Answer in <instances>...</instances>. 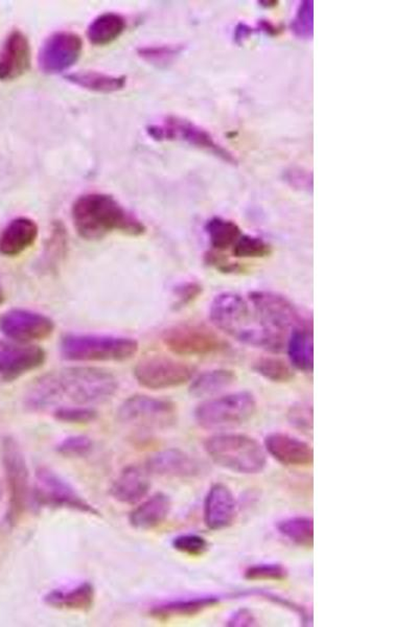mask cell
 I'll use <instances>...</instances> for the list:
<instances>
[{
	"mask_svg": "<svg viewBox=\"0 0 418 627\" xmlns=\"http://www.w3.org/2000/svg\"><path fill=\"white\" fill-rule=\"evenodd\" d=\"M119 390L113 373L98 367L75 366L50 372L36 379L24 396L31 412L55 410L62 406L104 404Z\"/></svg>",
	"mask_w": 418,
	"mask_h": 627,
	"instance_id": "cell-1",
	"label": "cell"
},
{
	"mask_svg": "<svg viewBox=\"0 0 418 627\" xmlns=\"http://www.w3.org/2000/svg\"><path fill=\"white\" fill-rule=\"evenodd\" d=\"M209 317L218 328L244 345L271 353H280L287 345L286 336L262 321L248 297L231 292L218 295L211 302Z\"/></svg>",
	"mask_w": 418,
	"mask_h": 627,
	"instance_id": "cell-2",
	"label": "cell"
},
{
	"mask_svg": "<svg viewBox=\"0 0 418 627\" xmlns=\"http://www.w3.org/2000/svg\"><path fill=\"white\" fill-rule=\"evenodd\" d=\"M72 218L76 234L84 240L98 241L109 235L141 237L146 225L107 193H93L76 200Z\"/></svg>",
	"mask_w": 418,
	"mask_h": 627,
	"instance_id": "cell-3",
	"label": "cell"
},
{
	"mask_svg": "<svg viewBox=\"0 0 418 627\" xmlns=\"http://www.w3.org/2000/svg\"><path fill=\"white\" fill-rule=\"evenodd\" d=\"M204 449L218 467L241 475L262 473L267 452L255 438L239 433H222L207 439Z\"/></svg>",
	"mask_w": 418,
	"mask_h": 627,
	"instance_id": "cell-4",
	"label": "cell"
},
{
	"mask_svg": "<svg viewBox=\"0 0 418 627\" xmlns=\"http://www.w3.org/2000/svg\"><path fill=\"white\" fill-rule=\"evenodd\" d=\"M64 359L74 362H125L138 352V342L123 336L67 334L61 339Z\"/></svg>",
	"mask_w": 418,
	"mask_h": 627,
	"instance_id": "cell-5",
	"label": "cell"
},
{
	"mask_svg": "<svg viewBox=\"0 0 418 627\" xmlns=\"http://www.w3.org/2000/svg\"><path fill=\"white\" fill-rule=\"evenodd\" d=\"M256 410L257 402L253 393L233 392L205 400L197 407L195 419L203 429H229L249 422Z\"/></svg>",
	"mask_w": 418,
	"mask_h": 627,
	"instance_id": "cell-6",
	"label": "cell"
},
{
	"mask_svg": "<svg viewBox=\"0 0 418 627\" xmlns=\"http://www.w3.org/2000/svg\"><path fill=\"white\" fill-rule=\"evenodd\" d=\"M177 417V406L172 400L145 394L128 398L118 411L119 422L138 431L170 429L176 424Z\"/></svg>",
	"mask_w": 418,
	"mask_h": 627,
	"instance_id": "cell-7",
	"label": "cell"
},
{
	"mask_svg": "<svg viewBox=\"0 0 418 627\" xmlns=\"http://www.w3.org/2000/svg\"><path fill=\"white\" fill-rule=\"evenodd\" d=\"M6 487L9 490V508L6 520L14 526L27 512L31 497L30 470L21 445L15 439L4 438L2 448Z\"/></svg>",
	"mask_w": 418,
	"mask_h": 627,
	"instance_id": "cell-8",
	"label": "cell"
},
{
	"mask_svg": "<svg viewBox=\"0 0 418 627\" xmlns=\"http://www.w3.org/2000/svg\"><path fill=\"white\" fill-rule=\"evenodd\" d=\"M31 497L40 507L69 509L100 515L99 510L84 499L72 484L48 467L37 469Z\"/></svg>",
	"mask_w": 418,
	"mask_h": 627,
	"instance_id": "cell-9",
	"label": "cell"
},
{
	"mask_svg": "<svg viewBox=\"0 0 418 627\" xmlns=\"http://www.w3.org/2000/svg\"><path fill=\"white\" fill-rule=\"evenodd\" d=\"M147 133L154 140L183 141L215 155L225 163L237 164L235 155L218 144L209 131L180 116H166L162 124L147 127Z\"/></svg>",
	"mask_w": 418,
	"mask_h": 627,
	"instance_id": "cell-10",
	"label": "cell"
},
{
	"mask_svg": "<svg viewBox=\"0 0 418 627\" xmlns=\"http://www.w3.org/2000/svg\"><path fill=\"white\" fill-rule=\"evenodd\" d=\"M248 300L262 321L287 338L294 329L312 326L310 318L298 307L279 293L253 291L248 294Z\"/></svg>",
	"mask_w": 418,
	"mask_h": 627,
	"instance_id": "cell-11",
	"label": "cell"
},
{
	"mask_svg": "<svg viewBox=\"0 0 418 627\" xmlns=\"http://www.w3.org/2000/svg\"><path fill=\"white\" fill-rule=\"evenodd\" d=\"M163 342L173 354L191 357L221 354L228 348L227 342L220 336L199 323H182L165 329Z\"/></svg>",
	"mask_w": 418,
	"mask_h": 627,
	"instance_id": "cell-12",
	"label": "cell"
},
{
	"mask_svg": "<svg viewBox=\"0 0 418 627\" xmlns=\"http://www.w3.org/2000/svg\"><path fill=\"white\" fill-rule=\"evenodd\" d=\"M195 368L166 357L146 358L134 367V377L140 386L151 390H170L189 383Z\"/></svg>",
	"mask_w": 418,
	"mask_h": 627,
	"instance_id": "cell-13",
	"label": "cell"
},
{
	"mask_svg": "<svg viewBox=\"0 0 418 627\" xmlns=\"http://www.w3.org/2000/svg\"><path fill=\"white\" fill-rule=\"evenodd\" d=\"M56 325L49 316L31 309H13L0 317V332L21 345L41 341L54 334Z\"/></svg>",
	"mask_w": 418,
	"mask_h": 627,
	"instance_id": "cell-14",
	"label": "cell"
},
{
	"mask_svg": "<svg viewBox=\"0 0 418 627\" xmlns=\"http://www.w3.org/2000/svg\"><path fill=\"white\" fill-rule=\"evenodd\" d=\"M83 41L73 31H61L47 38L38 55V64L44 74L56 75L74 67L79 61Z\"/></svg>",
	"mask_w": 418,
	"mask_h": 627,
	"instance_id": "cell-15",
	"label": "cell"
},
{
	"mask_svg": "<svg viewBox=\"0 0 418 627\" xmlns=\"http://www.w3.org/2000/svg\"><path fill=\"white\" fill-rule=\"evenodd\" d=\"M45 361L47 352L40 346L0 340V379L4 382H13L40 370Z\"/></svg>",
	"mask_w": 418,
	"mask_h": 627,
	"instance_id": "cell-16",
	"label": "cell"
},
{
	"mask_svg": "<svg viewBox=\"0 0 418 627\" xmlns=\"http://www.w3.org/2000/svg\"><path fill=\"white\" fill-rule=\"evenodd\" d=\"M146 469L151 476L191 479L202 474L203 465L182 450L165 449L147 458Z\"/></svg>",
	"mask_w": 418,
	"mask_h": 627,
	"instance_id": "cell-17",
	"label": "cell"
},
{
	"mask_svg": "<svg viewBox=\"0 0 418 627\" xmlns=\"http://www.w3.org/2000/svg\"><path fill=\"white\" fill-rule=\"evenodd\" d=\"M31 51L27 35L12 31L0 49V82L19 79L31 68Z\"/></svg>",
	"mask_w": 418,
	"mask_h": 627,
	"instance_id": "cell-18",
	"label": "cell"
},
{
	"mask_svg": "<svg viewBox=\"0 0 418 627\" xmlns=\"http://www.w3.org/2000/svg\"><path fill=\"white\" fill-rule=\"evenodd\" d=\"M265 450L276 461L292 468H308L314 462L310 444L287 433H271L265 438Z\"/></svg>",
	"mask_w": 418,
	"mask_h": 627,
	"instance_id": "cell-19",
	"label": "cell"
},
{
	"mask_svg": "<svg viewBox=\"0 0 418 627\" xmlns=\"http://www.w3.org/2000/svg\"><path fill=\"white\" fill-rule=\"evenodd\" d=\"M236 515V501L233 491L223 483L212 486L204 500L205 525L210 530H222L233 525Z\"/></svg>",
	"mask_w": 418,
	"mask_h": 627,
	"instance_id": "cell-20",
	"label": "cell"
},
{
	"mask_svg": "<svg viewBox=\"0 0 418 627\" xmlns=\"http://www.w3.org/2000/svg\"><path fill=\"white\" fill-rule=\"evenodd\" d=\"M151 488V474L146 467L129 465L120 471L111 488L114 500L127 506L143 501Z\"/></svg>",
	"mask_w": 418,
	"mask_h": 627,
	"instance_id": "cell-21",
	"label": "cell"
},
{
	"mask_svg": "<svg viewBox=\"0 0 418 627\" xmlns=\"http://www.w3.org/2000/svg\"><path fill=\"white\" fill-rule=\"evenodd\" d=\"M40 235V228L34 219L19 217L5 226L0 234V255L16 257L33 246Z\"/></svg>",
	"mask_w": 418,
	"mask_h": 627,
	"instance_id": "cell-22",
	"label": "cell"
},
{
	"mask_svg": "<svg viewBox=\"0 0 418 627\" xmlns=\"http://www.w3.org/2000/svg\"><path fill=\"white\" fill-rule=\"evenodd\" d=\"M95 599V589L89 581L73 587H60L45 595L44 604L59 610L87 612Z\"/></svg>",
	"mask_w": 418,
	"mask_h": 627,
	"instance_id": "cell-23",
	"label": "cell"
},
{
	"mask_svg": "<svg viewBox=\"0 0 418 627\" xmlns=\"http://www.w3.org/2000/svg\"><path fill=\"white\" fill-rule=\"evenodd\" d=\"M172 503L170 497L158 493L147 497L132 510L129 522L138 530H152L159 527L171 513Z\"/></svg>",
	"mask_w": 418,
	"mask_h": 627,
	"instance_id": "cell-24",
	"label": "cell"
},
{
	"mask_svg": "<svg viewBox=\"0 0 418 627\" xmlns=\"http://www.w3.org/2000/svg\"><path fill=\"white\" fill-rule=\"evenodd\" d=\"M221 599L218 595L173 599L154 605L150 613L152 616L159 619L192 616L218 605Z\"/></svg>",
	"mask_w": 418,
	"mask_h": 627,
	"instance_id": "cell-25",
	"label": "cell"
},
{
	"mask_svg": "<svg viewBox=\"0 0 418 627\" xmlns=\"http://www.w3.org/2000/svg\"><path fill=\"white\" fill-rule=\"evenodd\" d=\"M127 29V21L118 13H102L89 24L87 38L95 47H105L123 35Z\"/></svg>",
	"mask_w": 418,
	"mask_h": 627,
	"instance_id": "cell-26",
	"label": "cell"
},
{
	"mask_svg": "<svg viewBox=\"0 0 418 627\" xmlns=\"http://www.w3.org/2000/svg\"><path fill=\"white\" fill-rule=\"evenodd\" d=\"M289 358L296 370L311 372L314 366L312 326L299 327L289 336L287 341Z\"/></svg>",
	"mask_w": 418,
	"mask_h": 627,
	"instance_id": "cell-27",
	"label": "cell"
},
{
	"mask_svg": "<svg viewBox=\"0 0 418 627\" xmlns=\"http://www.w3.org/2000/svg\"><path fill=\"white\" fill-rule=\"evenodd\" d=\"M64 77L76 86L100 94L118 93L127 85L126 76H112L99 71H79Z\"/></svg>",
	"mask_w": 418,
	"mask_h": 627,
	"instance_id": "cell-28",
	"label": "cell"
},
{
	"mask_svg": "<svg viewBox=\"0 0 418 627\" xmlns=\"http://www.w3.org/2000/svg\"><path fill=\"white\" fill-rule=\"evenodd\" d=\"M211 250L224 252L234 247L241 237L242 230L236 222L221 217H214L205 224Z\"/></svg>",
	"mask_w": 418,
	"mask_h": 627,
	"instance_id": "cell-29",
	"label": "cell"
},
{
	"mask_svg": "<svg viewBox=\"0 0 418 627\" xmlns=\"http://www.w3.org/2000/svg\"><path fill=\"white\" fill-rule=\"evenodd\" d=\"M236 380L235 372L225 370V368L203 372L192 381L190 393L195 398L211 397L227 390L236 382Z\"/></svg>",
	"mask_w": 418,
	"mask_h": 627,
	"instance_id": "cell-30",
	"label": "cell"
},
{
	"mask_svg": "<svg viewBox=\"0 0 418 627\" xmlns=\"http://www.w3.org/2000/svg\"><path fill=\"white\" fill-rule=\"evenodd\" d=\"M279 533L293 544L311 549L314 545V521L310 516H291L279 522Z\"/></svg>",
	"mask_w": 418,
	"mask_h": 627,
	"instance_id": "cell-31",
	"label": "cell"
},
{
	"mask_svg": "<svg viewBox=\"0 0 418 627\" xmlns=\"http://www.w3.org/2000/svg\"><path fill=\"white\" fill-rule=\"evenodd\" d=\"M253 370L270 382L285 384L294 379V372L285 361L278 358H262L255 362Z\"/></svg>",
	"mask_w": 418,
	"mask_h": 627,
	"instance_id": "cell-32",
	"label": "cell"
},
{
	"mask_svg": "<svg viewBox=\"0 0 418 627\" xmlns=\"http://www.w3.org/2000/svg\"><path fill=\"white\" fill-rule=\"evenodd\" d=\"M231 251L236 258H263L272 255L273 247L262 237L243 234Z\"/></svg>",
	"mask_w": 418,
	"mask_h": 627,
	"instance_id": "cell-33",
	"label": "cell"
},
{
	"mask_svg": "<svg viewBox=\"0 0 418 627\" xmlns=\"http://www.w3.org/2000/svg\"><path fill=\"white\" fill-rule=\"evenodd\" d=\"M182 50V45H150V47L139 48L138 55L153 66L165 67L175 61Z\"/></svg>",
	"mask_w": 418,
	"mask_h": 627,
	"instance_id": "cell-34",
	"label": "cell"
},
{
	"mask_svg": "<svg viewBox=\"0 0 418 627\" xmlns=\"http://www.w3.org/2000/svg\"><path fill=\"white\" fill-rule=\"evenodd\" d=\"M235 597H260L262 599H265L267 601H270V603H272L274 605H280L284 607V609H287L289 611H291L292 613L296 614L300 618V622L304 625H310L312 623V616L311 614L308 613V611L306 609V607L294 603V601L289 600L288 598L281 597L278 594L274 593H270L267 591H262V590H253V591H247V592H241L234 595Z\"/></svg>",
	"mask_w": 418,
	"mask_h": 627,
	"instance_id": "cell-35",
	"label": "cell"
},
{
	"mask_svg": "<svg viewBox=\"0 0 418 627\" xmlns=\"http://www.w3.org/2000/svg\"><path fill=\"white\" fill-rule=\"evenodd\" d=\"M288 577V569L279 562H261L249 566L244 572V578L249 581H284Z\"/></svg>",
	"mask_w": 418,
	"mask_h": 627,
	"instance_id": "cell-36",
	"label": "cell"
},
{
	"mask_svg": "<svg viewBox=\"0 0 418 627\" xmlns=\"http://www.w3.org/2000/svg\"><path fill=\"white\" fill-rule=\"evenodd\" d=\"M53 415L58 422L68 425H86L98 417V412L89 406H62Z\"/></svg>",
	"mask_w": 418,
	"mask_h": 627,
	"instance_id": "cell-37",
	"label": "cell"
},
{
	"mask_svg": "<svg viewBox=\"0 0 418 627\" xmlns=\"http://www.w3.org/2000/svg\"><path fill=\"white\" fill-rule=\"evenodd\" d=\"M291 29L296 37L311 39L314 33V2L304 0L298 5L292 21Z\"/></svg>",
	"mask_w": 418,
	"mask_h": 627,
	"instance_id": "cell-38",
	"label": "cell"
},
{
	"mask_svg": "<svg viewBox=\"0 0 418 627\" xmlns=\"http://www.w3.org/2000/svg\"><path fill=\"white\" fill-rule=\"evenodd\" d=\"M204 261L208 266L223 274L243 275L249 271L245 264L231 261L227 255H224V252L209 250L205 254Z\"/></svg>",
	"mask_w": 418,
	"mask_h": 627,
	"instance_id": "cell-39",
	"label": "cell"
},
{
	"mask_svg": "<svg viewBox=\"0 0 418 627\" xmlns=\"http://www.w3.org/2000/svg\"><path fill=\"white\" fill-rule=\"evenodd\" d=\"M94 444L92 438L85 435H74L63 439L57 445V452L64 457L80 458L92 453Z\"/></svg>",
	"mask_w": 418,
	"mask_h": 627,
	"instance_id": "cell-40",
	"label": "cell"
},
{
	"mask_svg": "<svg viewBox=\"0 0 418 627\" xmlns=\"http://www.w3.org/2000/svg\"><path fill=\"white\" fill-rule=\"evenodd\" d=\"M176 551L189 557H201L209 548V542L203 536L194 533L180 534L172 542Z\"/></svg>",
	"mask_w": 418,
	"mask_h": 627,
	"instance_id": "cell-41",
	"label": "cell"
},
{
	"mask_svg": "<svg viewBox=\"0 0 418 627\" xmlns=\"http://www.w3.org/2000/svg\"><path fill=\"white\" fill-rule=\"evenodd\" d=\"M67 249V229L60 222L54 224L47 248H45V260L51 262V264H56L61 260L63 255H66Z\"/></svg>",
	"mask_w": 418,
	"mask_h": 627,
	"instance_id": "cell-42",
	"label": "cell"
},
{
	"mask_svg": "<svg viewBox=\"0 0 418 627\" xmlns=\"http://www.w3.org/2000/svg\"><path fill=\"white\" fill-rule=\"evenodd\" d=\"M288 422L302 434L312 435L313 408L311 405L298 403L292 405L287 415Z\"/></svg>",
	"mask_w": 418,
	"mask_h": 627,
	"instance_id": "cell-43",
	"label": "cell"
},
{
	"mask_svg": "<svg viewBox=\"0 0 418 627\" xmlns=\"http://www.w3.org/2000/svg\"><path fill=\"white\" fill-rule=\"evenodd\" d=\"M203 293V286L198 282H185L173 289V309H182L194 303Z\"/></svg>",
	"mask_w": 418,
	"mask_h": 627,
	"instance_id": "cell-44",
	"label": "cell"
},
{
	"mask_svg": "<svg viewBox=\"0 0 418 627\" xmlns=\"http://www.w3.org/2000/svg\"><path fill=\"white\" fill-rule=\"evenodd\" d=\"M284 177L287 183L295 189L307 192H311L313 189L312 174L299 169V167H291V169L287 170Z\"/></svg>",
	"mask_w": 418,
	"mask_h": 627,
	"instance_id": "cell-45",
	"label": "cell"
},
{
	"mask_svg": "<svg viewBox=\"0 0 418 627\" xmlns=\"http://www.w3.org/2000/svg\"><path fill=\"white\" fill-rule=\"evenodd\" d=\"M254 614L247 609H240L230 615L227 625L230 627H250L257 625Z\"/></svg>",
	"mask_w": 418,
	"mask_h": 627,
	"instance_id": "cell-46",
	"label": "cell"
},
{
	"mask_svg": "<svg viewBox=\"0 0 418 627\" xmlns=\"http://www.w3.org/2000/svg\"><path fill=\"white\" fill-rule=\"evenodd\" d=\"M255 31V27H251V25L246 22H239L236 24L234 31V41L237 45H242L244 42L247 41Z\"/></svg>",
	"mask_w": 418,
	"mask_h": 627,
	"instance_id": "cell-47",
	"label": "cell"
},
{
	"mask_svg": "<svg viewBox=\"0 0 418 627\" xmlns=\"http://www.w3.org/2000/svg\"><path fill=\"white\" fill-rule=\"evenodd\" d=\"M255 30L256 31H262V33L268 36L275 37L280 36L282 31H284L285 28L280 24L278 25L267 21V19H261V21L257 22Z\"/></svg>",
	"mask_w": 418,
	"mask_h": 627,
	"instance_id": "cell-48",
	"label": "cell"
},
{
	"mask_svg": "<svg viewBox=\"0 0 418 627\" xmlns=\"http://www.w3.org/2000/svg\"><path fill=\"white\" fill-rule=\"evenodd\" d=\"M259 4L263 6V8H275L279 5V2H259Z\"/></svg>",
	"mask_w": 418,
	"mask_h": 627,
	"instance_id": "cell-49",
	"label": "cell"
},
{
	"mask_svg": "<svg viewBox=\"0 0 418 627\" xmlns=\"http://www.w3.org/2000/svg\"><path fill=\"white\" fill-rule=\"evenodd\" d=\"M4 300H5L4 291V288H3L2 284H0V306L3 305V303L4 302Z\"/></svg>",
	"mask_w": 418,
	"mask_h": 627,
	"instance_id": "cell-50",
	"label": "cell"
},
{
	"mask_svg": "<svg viewBox=\"0 0 418 627\" xmlns=\"http://www.w3.org/2000/svg\"><path fill=\"white\" fill-rule=\"evenodd\" d=\"M3 495H4L3 488H2V486H0V501H2Z\"/></svg>",
	"mask_w": 418,
	"mask_h": 627,
	"instance_id": "cell-51",
	"label": "cell"
}]
</instances>
